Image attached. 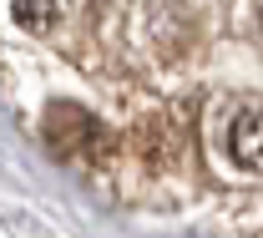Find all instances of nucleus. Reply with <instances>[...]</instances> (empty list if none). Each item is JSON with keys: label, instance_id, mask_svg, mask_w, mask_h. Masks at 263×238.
Here are the masks:
<instances>
[{"label": "nucleus", "instance_id": "obj_1", "mask_svg": "<svg viewBox=\"0 0 263 238\" xmlns=\"http://www.w3.org/2000/svg\"><path fill=\"white\" fill-rule=\"evenodd\" d=\"M46 142L56 157H71V162H106L111 157V137L97 117H86L81 106H51L46 112Z\"/></svg>", "mask_w": 263, "mask_h": 238}, {"label": "nucleus", "instance_id": "obj_2", "mask_svg": "<svg viewBox=\"0 0 263 238\" xmlns=\"http://www.w3.org/2000/svg\"><path fill=\"white\" fill-rule=\"evenodd\" d=\"M228 152L238 168H263V102L238 106V117L228 127Z\"/></svg>", "mask_w": 263, "mask_h": 238}, {"label": "nucleus", "instance_id": "obj_3", "mask_svg": "<svg viewBox=\"0 0 263 238\" xmlns=\"http://www.w3.org/2000/svg\"><path fill=\"white\" fill-rule=\"evenodd\" d=\"M56 15H61L56 0H15V21H21L31 35H46L51 26H56Z\"/></svg>", "mask_w": 263, "mask_h": 238}]
</instances>
